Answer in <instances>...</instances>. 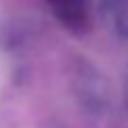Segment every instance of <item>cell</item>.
I'll use <instances>...</instances> for the list:
<instances>
[{"mask_svg":"<svg viewBox=\"0 0 128 128\" xmlns=\"http://www.w3.org/2000/svg\"><path fill=\"white\" fill-rule=\"evenodd\" d=\"M4 75H6V68H4V62L0 60V81L4 79Z\"/></svg>","mask_w":128,"mask_h":128,"instance_id":"cell-1","label":"cell"}]
</instances>
